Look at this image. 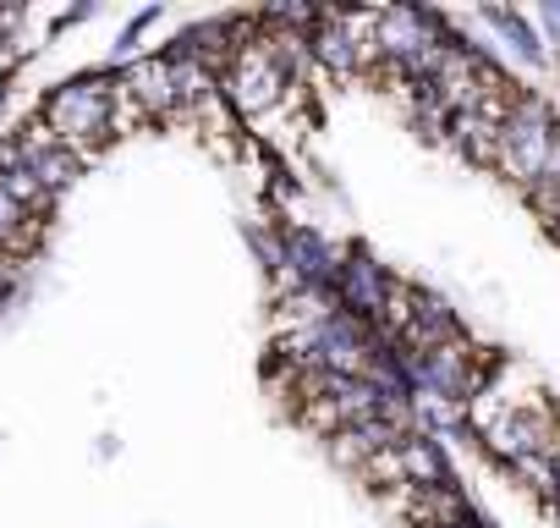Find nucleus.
<instances>
[{
	"instance_id": "7ed1b4c3",
	"label": "nucleus",
	"mask_w": 560,
	"mask_h": 528,
	"mask_svg": "<svg viewBox=\"0 0 560 528\" xmlns=\"http://www.w3.org/2000/svg\"><path fill=\"white\" fill-rule=\"evenodd\" d=\"M544 193H560V133H555V144H549V165H544V182H538Z\"/></svg>"
},
{
	"instance_id": "f03ea898",
	"label": "nucleus",
	"mask_w": 560,
	"mask_h": 528,
	"mask_svg": "<svg viewBox=\"0 0 560 528\" xmlns=\"http://www.w3.org/2000/svg\"><path fill=\"white\" fill-rule=\"evenodd\" d=\"M533 204L544 209V220H549V231L560 237V193H544V187H533Z\"/></svg>"
},
{
	"instance_id": "f257e3e1",
	"label": "nucleus",
	"mask_w": 560,
	"mask_h": 528,
	"mask_svg": "<svg viewBox=\"0 0 560 528\" xmlns=\"http://www.w3.org/2000/svg\"><path fill=\"white\" fill-rule=\"evenodd\" d=\"M489 23H494V28H505V34H511V45H516L522 56H533V61L544 56V45H538V34H533V28H527V23H522L516 12H489Z\"/></svg>"
}]
</instances>
